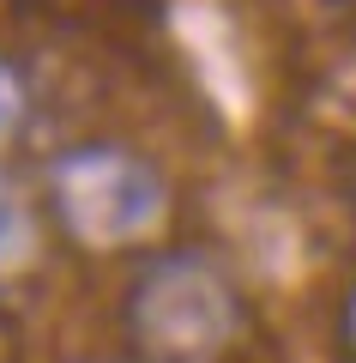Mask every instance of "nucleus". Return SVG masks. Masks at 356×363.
Returning <instances> with one entry per match:
<instances>
[{
  "mask_svg": "<svg viewBox=\"0 0 356 363\" xmlns=\"http://www.w3.org/2000/svg\"><path fill=\"white\" fill-rule=\"evenodd\" d=\"M91 206H103L97 242H109V236L139 230V224L157 212V188H151L145 169L127 164V157L85 152V157H73V164H61V212H67L73 224H85Z\"/></svg>",
  "mask_w": 356,
  "mask_h": 363,
  "instance_id": "nucleus-1",
  "label": "nucleus"
},
{
  "mask_svg": "<svg viewBox=\"0 0 356 363\" xmlns=\"http://www.w3.org/2000/svg\"><path fill=\"white\" fill-rule=\"evenodd\" d=\"M25 248V212H18V200L6 194V182H0V267Z\"/></svg>",
  "mask_w": 356,
  "mask_h": 363,
  "instance_id": "nucleus-2",
  "label": "nucleus"
},
{
  "mask_svg": "<svg viewBox=\"0 0 356 363\" xmlns=\"http://www.w3.org/2000/svg\"><path fill=\"white\" fill-rule=\"evenodd\" d=\"M18 121V85H13V73H0V133Z\"/></svg>",
  "mask_w": 356,
  "mask_h": 363,
  "instance_id": "nucleus-3",
  "label": "nucleus"
}]
</instances>
